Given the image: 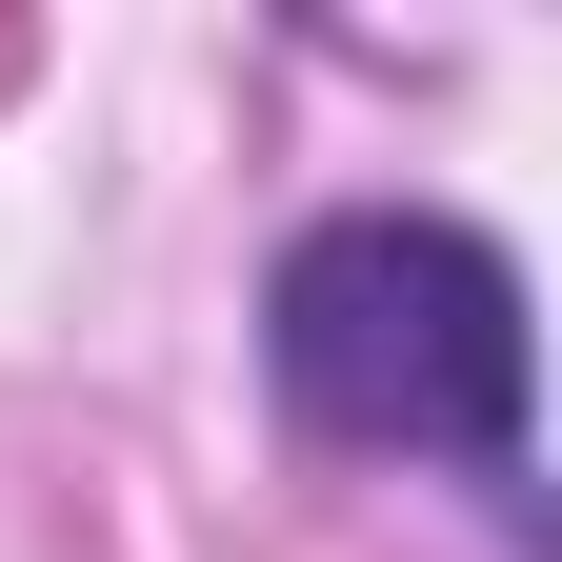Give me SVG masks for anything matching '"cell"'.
<instances>
[{
    "label": "cell",
    "mask_w": 562,
    "mask_h": 562,
    "mask_svg": "<svg viewBox=\"0 0 562 562\" xmlns=\"http://www.w3.org/2000/svg\"><path fill=\"white\" fill-rule=\"evenodd\" d=\"M281 402L322 442H402V462H482L522 482V281L462 222H322L281 261Z\"/></svg>",
    "instance_id": "6da1fadb"
}]
</instances>
